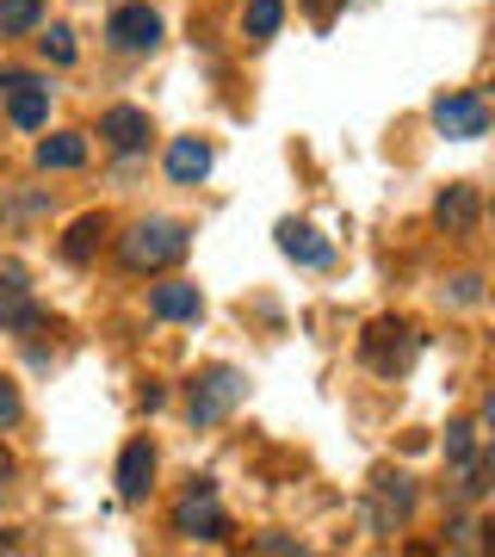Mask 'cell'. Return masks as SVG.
I'll return each mask as SVG.
<instances>
[{
	"label": "cell",
	"mask_w": 495,
	"mask_h": 557,
	"mask_svg": "<svg viewBox=\"0 0 495 557\" xmlns=\"http://www.w3.org/2000/svg\"><path fill=\"white\" fill-rule=\"evenodd\" d=\"M180 255H186V230L168 223V218H149V223H137L131 236H119V260L131 273H161V267H174Z\"/></svg>",
	"instance_id": "obj_1"
},
{
	"label": "cell",
	"mask_w": 495,
	"mask_h": 557,
	"mask_svg": "<svg viewBox=\"0 0 495 557\" xmlns=\"http://www.w3.org/2000/svg\"><path fill=\"white\" fill-rule=\"evenodd\" d=\"M359 354H366V366L372 372H384V379H396L409 359H416V335H409V322H372L366 335H359Z\"/></svg>",
	"instance_id": "obj_2"
},
{
	"label": "cell",
	"mask_w": 495,
	"mask_h": 557,
	"mask_svg": "<svg viewBox=\"0 0 495 557\" xmlns=\"http://www.w3.org/2000/svg\"><path fill=\"white\" fill-rule=\"evenodd\" d=\"M242 372H230V366H218V372H205V379L193 384V421L198 428H211V421H223L230 409L242 403Z\"/></svg>",
	"instance_id": "obj_3"
},
{
	"label": "cell",
	"mask_w": 495,
	"mask_h": 557,
	"mask_svg": "<svg viewBox=\"0 0 495 557\" xmlns=\"http://www.w3.org/2000/svg\"><path fill=\"white\" fill-rule=\"evenodd\" d=\"M434 124L446 131V137H458V143H477V137H490V106L477 100V94H440Z\"/></svg>",
	"instance_id": "obj_4"
},
{
	"label": "cell",
	"mask_w": 495,
	"mask_h": 557,
	"mask_svg": "<svg viewBox=\"0 0 495 557\" xmlns=\"http://www.w3.org/2000/svg\"><path fill=\"white\" fill-rule=\"evenodd\" d=\"M44 322V310L32 304V285H25V267H0V329H13V335H32Z\"/></svg>",
	"instance_id": "obj_5"
},
{
	"label": "cell",
	"mask_w": 495,
	"mask_h": 557,
	"mask_svg": "<svg viewBox=\"0 0 495 557\" xmlns=\"http://www.w3.org/2000/svg\"><path fill=\"white\" fill-rule=\"evenodd\" d=\"M174 527L186 539H223L230 533V520H223V508H218V496H211V483H198L193 496L174 508Z\"/></svg>",
	"instance_id": "obj_6"
},
{
	"label": "cell",
	"mask_w": 495,
	"mask_h": 557,
	"mask_svg": "<svg viewBox=\"0 0 495 557\" xmlns=\"http://www.w3.org/2000/svg\"><path fill=\"white\" fill-rule=\"evenodd\" d=\"M106 32H112V44H119V50H156L161 20H156V7H143V0H137V7H119Z\"/></svg>",
	"instance_id": "obj_7"
},
{
	"label": "cell",
	"mask_w": 495,
	"mask_h": 557,
	"mask_svg": "<svg viewBox=\"0 0 495 557\" xmlns=\"http://www.w3.org/2000/svg\"><path fill=\"white\" fill-rule=\"evenodd\" d=\"M99 137L112 143L119 156H137L143 143H149V112H137V106H112V112L99 119Z\"/></svg>",
	"instance_id": "obj_8"
},
{
	"label": "cell",
	"mask_w": 495,
	"mask_h": 557,
	"mask_svg": "<svg viewBox=\"0 0 495 557\" xmlns=\"http://www.w3.org/2000/svg\"><path fill=\"white\" fill-rule=\"evenodd\" d=\"M7 87H13V100H7V119L20 124V131H38V124L50 119V87H44V81H32V75H13Z\"/></svg>",
	"instance_id": "obj_9"
},
{
	"label": "cell",
	"mask_w": 495,
	"mask_h": 557,
	"mask_svg": "<svg viewBox=\"0 0 495 557\" xmlns=\"http://www.w3.org/2000/svg\"><path fill=\"white\" fill-rule=\"evenodd\" d=\"M149 478H156V446H149V440H131L124 458H119V496L143 502L149 496Z\"/></svg>",
	"instance_id": "obj_10"
},
{
	"label": "cell",
	"mask_w": 495,
	"mask_h": 557,
	"mask_svg": "<svg viewBox=\"0 0 495 557\" xmlns=\"http://www.w3.org/2000/svg\"><path fill=\"white\" fill-rule=\"evenodd\" d=\"M372 502H378V527H396V520H409V508H416V483L403 478V471H378L372 483Z\"/></svg>",
	"instance_id": "obj_11"
},
{
	"label": "cell",
	"mask_w": 495,
	"mask_h": 557,
	"mask_svg": "<svg viewBox=\"0 0 495 557\" xmlns=\"http://www.w3.org/2000/svg\"><path fill=\"white\" fill-rule=\"evenodd\" d=\"M205 174H211V143L174 137V149H168V180H180V186H198Z\"/></svg>",
	"instance_id": "obj_12"
},
{
	"label": "cell",
	"mask_w": 495,
	"mask_h": 557,
	"mask_svg": "<svg viewBox=\"0 0 495 557\" xmlns=\"http://www.w3.org/2000/svg\"><path fill=\"white\" fill-rule=\"evenodd\" d=\"M149 310L161 322H198L205 317V298H198V285H156L149 292Z\"/></svg>",
	"instance_id": "obj_13"
},
{
	"label": "cell",
	"mask_w": 495,
	"mask_h": 557,
	"mask_svg": "<svg viewBox=\"0 0 495 557\" xmlns=\"http://www.w3.org/2000/svg\"><path fill=\"white\" fill-rule=\"evenodd\" d=\"M279 248L292 260H304V267H329V260H335V248H329L310 223H279Z\"/></svg>",
	"instance_id": "obj_14"
},
{
	"label": "cell",
	"mask_w": 495,
	"mask_h": 557,
	"mask_svg": "<svg viewBox=\"0 0 495 557\" xmlns=\"http://www.w3.org/2000/svg\"><path fill=\"white\" fill-rule=\"evenodd\" d=\"M434 218L446 223L453 236H465V230L477 223V186H446V193H440V205H434Z\"/></svg>",
	"instance_id": "obj_15"
},
{
	"label": "cell",
	"mask_w": 495,
	"mask_h": 557,
	"mask_svg": "<svg viewBox=\"0 0 495 557\" xmlns=\"http://www.w3.org/2000/svg\"><path fill=\"white\" fill-rule=\"evenodd\" d=\"M81 161H87V137H75V131L38 143V168H81Z\"/></svg>",
	"instance_id": "obj_16"
},
{
	"label": "cell",
	"mask_w": 495,
	"mask_h": 557,
	"mask_svg": "<svg viewBox=\"0 0 495 557\" xmlns=\"http://www.w3.org/2000/svg\"><path fill=\"white\" fill-rule=\"evenodd\" d=\"M44 20V0H0V38H20Z\"/></svg>",
	"instance_id": "obj_17"
},
{
	"label": "cell",
	"mask_w": 495,
	"mask_h": 557,
	"mask_svg": "<svg viewBox=\"0 0 495 557\" xmlns=\"http://www.w3.org/2000/svg\"><path fill=\"white\" fill-rule=\"evenodd\" d=\"M446 458H453L458 471H471V458H477V428L471 421H453V428H446Z\"/></svg>",
	"instance_id": "obj_18"
},
{
	"label": "cell",
	"mask_w": 495,
	"mask_h": 557,
	"mask_svg": "<svg viewBox=\"0 0 495 557\" xmlns=\"http://www.w3.org/2000/svg\"><path fill=\"white\" fill-rule=\"evenodd\" d=\"M285 20V0H248V38H273Z\"/></svg>",
	"instance_id": "obj_19"
},
{
	"label": "cell",
	"mask_w": 495,
	"mask_h": 557,
	"mask_svg": "<svg viewBox=\"0 0 495 557\" xmlns=\"http://www.w3.org/2000/svg\"><path fill=\"white\" fill-rule=\"evenodd\" d=\"M99 236H106V223H99V218H81L75 230H69V242H62V255H69V260H87Z\"/></svg>",
	"instance_id": "obj_20"
},
{
	"label": "cell",
	"mask_w": 495,
	"mask_h": 557,
	"mask_svg": "<svg viewBox=\"0 0 495 557\" xmlns=\"http://www.w3.org/2000/svg\"><path fill=\"white\" fill-rule=\"evenodd\" d=\"M44 57H50V62H75V38H69L62 25H50V38H44Z\"/></svg>",
	"instance_id": "obj_21"
},
{
	"label": "cell",
	"mask_w": 495,
	"mask_h": 557,
	"mask_svg": "<svg viewBox=\"0 0 495 557\" xmlns=\"http://www.w3.org/2000/svg\"><path fill=\"white\" fill-rule=\"evenodd\" d=\"M13 421H20V391L0 379V428H13Z\"/></svg>",
	"instance_id": "obj_22"
},
{
	"label": "cell",
	"mask_w": 495,
	"mask_h": 557,
	"mask_svg": "<svg viewBox=\"0 0 495 557\" xmlns=\"http://www.w3.org/2000/svg\"><path fill=\"white\" fill-rule=\"evenodd\" d=\"M304 7H310V20L317 25H335V13L347 7V0H304Z\"/></svg>",
	"instance_id": "obj_23"
},
{
	"label": "cell",
	"mask_w": 495,
	"mask_h": 557,
	"mask_svg": "<svg viewBox=\"0 0 495 557\" xmlns=\"http://www.w3.org/2000/svg\"><path fill=\"white\" fill-rule=\"evenodd\" d=\"M453 298H458V304H477V298H483V278H471V273L453 278Z\"/></svg>",
	"instance_id": "obj_24"
},
{
	"label": "cell",
	"mask_w": 495,
	"mask_h": 557,
	"mask_svg": "<svg viewBox=\"0 0 495 557\" xmlns=\"http://www.w3.org/2000/svg\"><path fill=\"white\" fill-rule=\"evenodd\" d=\"M7 471H13V458H7V453H0V478H7Z\"/></svg>",
	"instance_id": "obj_25"
},
{
	"label": "cell",
	"mask_w": 495,
	"mask_h": 557,
	"mask_svg": "<svg viewBox=\"0 0 495 557\" xmlns=\"http://www.w3.org/2000/svg\"><path fill=\"white\" fill-rule=\"evenodd\" d=\"M0 552H13V533H0Z\"/></svg>",
	"instance_id": "obj_26"
}]
</instances>
